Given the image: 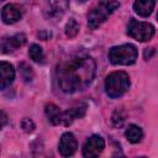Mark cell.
I'll return each instance as SVG.
<instances>
[{"label": "cell", "mask_w": 158, "mask_h": 158, "mask_svg": "<svg viewBox=\"0 0 158 158\" xmlns=\"http://www.w3.org/2000/svg\"><path fill=\"white\" fill-rule=\"evenodd\" d=\"M22 7L17 4H7L2 7L1 10V19L5 23L11 25L17 22L21 17H22Z\"/></svg>", "instance_id": "cell-8"}, {"label": "cell", "mask_w": 158, "mask_h": 158, "mask_svg": "<svg viewBox=\"0 0 158 158\" xmlns=\"http://www.w3.org/2000/svg\"><path fill=\"white\" fill-rule=\"evenodd\" d=\"M46 116L48 117L49 122L53 125H60V118H62V112L58 109L57 105L54 104H47L44 107Z\"/></svg>", "instance_id": "cell-14"}, {"label": "cell", "mask_w": 158, "mask_h": 158, "mask_svg": "<svg viewBox=\"0 0 158 158\" xmlns=\"http://www.w3.org/2000/svg\"><path fill=\"white\" fill-rule=\"evenodd\" d=\"M109 59L116 65H130L137 59V49L132 44H122L112 47L109 51Z\"/></svg>", "instance_id": "cell-4"}, {"label": "cell", "mask_w": 158, "mask_h": 158, "mask_svg": "<svg viewBox=\"0 0 158 158\" xmlns=\"http://www.w3.org/2000/svg\"><path fill=\"white\" fill-rule=\"evenodd\" d=\"M28 56L30 58L36 62V63H43L44 62V53L42 51V48L38 44H32L28 49Z\"/></svg>", "instance_id": "cell-16"}, {"label": "cell", "mask_w": 158, "mask_h": 158, "mask_svg": "<svg viewBox=\"0 0 158 158\" xmlns=\"http://www.w3.org/2000/svg\"><path fill=\"white\" fill-rule=\"evenodd\" d=\"M95 62L88 56H75L63 62L57 69V80L62 91L84 90L94 79Z\"/></svg>", "instance_id": "cell-1"}, {"label": "cell", "mask_w": 158, "mask_h": 158, "mask_svg": "<svg viewBox=\"0 0 158 158\" xmlns=\"http://www.w3.org/2000/svg\"><path fill=\"white\" fill-rule=\"evenodd\" d=\"M21 127L23 128L25 132L30 133V132L33 131V128H35V123H33V121H32L31 118H23V120L21 121Z\"/></svg>", "instance_id": "cell-20"}, {"label": "cell", "mask_w": 158, "mask_h": 158, "mask_svg": "<svg viewBox=\"0 0 158 158\" xmlns=\"http://www.w3.org/2000/svg\"><path fill=\"white\" fill-rule=\"evenodd\" d=\"M69 7V0H47V9L51 16H62Z\"/></svg>", "instance_id": "cell-12"}, {"label": "cell", "mask_w": 158, "mask_h": 158, "mask_svg": "<svg viewBox=\"0 0 158 158\" xmlns=\"http://www.w3.org/2000/svg\"><path fill=\"white\" fill-rule=\"evenodd\" d=\"M153 54H154V48H146L144 49V59L146 60L151 59Z\"/></svg>", "instance_id": "cell-22"}, {"label": "cell", "mask_w": 158, "mask_h": 158, "mask_svg": "<svg viewBox=\"0 0 158 158\" xmlns=\"http://www.w3.org/2000/svg\"><path fill=\"white\" fill-rule=\"evenodd\" d=\"M130 86V78L128 74L125 72H112L111 74L107 75L105 80V91L106 94L115 99L122 96Z\"/></svg>", "instance_id": "cell-3"}, {"label": "cell", "mask_w": 158, "mask_h": 158, "mask_svg": "<svg viewBox=\"0 0 158 158\" xmlns=\"http://www.w3.org/2000/svg\"><path fill=\"white\" fill-rule=\"evenodd\" d=\"M112 121H114L115 126H121L123 123V121H125V114H123V111L121 109H118V110L115 111V114L112 115Z\"/></svg>", "instance_id": "cell-19"}, {"label": "cell", "mask_w": 158, "mask_h": 158, "mask_svg": "<svg viewBox=\"0 0 158 158\" xmlns=\"http://www.w3.org/2000/svg\"><path fill=\"white\" fill-rule=\"evenodd\" d=\"M77 148H78V142L75 139V136L72 132L63 133L60 137V141H59V146H58L60 154L64 157H69V156L74 154Z\"/></svg>", "instance_id": "cell-7"}, {"label": "cell", "mask_w": 158, "mask_h": 158, "mask_svg": "<svg viewBox=\"0 0 158 158\" xmlns=\"http://www.w3.org/2000/svg\"><path fill=\"white\" fill-rule=\"evenodd\" d=\"M79 32V25L77 23V21L74 19H70L68 22H67V26H65V33L68 37H75Z\"/></svg>", "instance_id": "cell-17"}, {"label": "cell", "mask_w": 158, "mask_h": 158, "mask_svg": "<svg viewBox=\"0 0 158 158\" xmlns=\"http://www.w3.org/2000/svg\"><path fill=\"white\" fill-rule=\"evenodd\" d=\"M88 0H78V2H86Z\"/></svg>", "instance_id": "cell-23"}, {"label": "cell", "mask_w": 158, "mask_h": 158, "mask_svg": "<svg viewBox=\"0 0 158 158\" xmlns=\"http://www.w3.org/2000/svg\"><path fill=\"white\" fill-rule=\"evenodd\" d=\"M127 35L139 42H147L154 35V26L148 22H139L131 19L127 26Z\"/></svg>", "instance_id": "cell-5"}, {"label": "cell", "mask_w": 158, "mask_h": 158, "mask_svg": "<svg viewBox=\"0 0 158 158\" xmlns=\"http://www.w3.org/2000/svg\"><path fill=\"white\" fill-rule=\"evenodd\" d=\"M0 1H4V0H0Z\"/></svg>", "instance_id": "cell-24"}, {"label": "cell", "mask_w": 158, "mask_h": 158, "mask_svg": "<svg viewBox=\"0 0 158 158\" xmlns=\"http://www.w3.org/2000/svg\"><path fill=\"white\" fill-rule=\"evenodd\" d=\"M7 122V115L4 111H0V130L6 125Z\"/></svg>", "instance_id": "cell-21"}, {"label": "cell", "mask_w": 158, "mask_h": 158, "mask_svg": "<svg viewBox=\"0 0 158 158\" xmlns=\"http://www.w3.org/2000/svg\"><path fill=\"white\" fill-rule=\"evenodd\" d=\"M86 111V105L83 102H79L78 105L70 107L69 110L62 112V118H60V123L64 126H69L74 120L80 118L85 115Z\"/></svg>", "instance_id": "cell-9"}, {"label": "cell", "mask_w": 158, "mask_h": 158, "mask_svg": "<svg viewBox=\"0 0 158 158\" xmlns=\"http://www.w3.org/2000/svg\"><path fill=\"white\" fill-rule=\"evenodd\" d=\"M25 42H26V36L23 33H16V35H14L11 37L4 38V41L1 42V51L4 53L14 52L19 47L23 46Z\"/></svg>", "instance_id": "cell-10"}, {"label": "cell", "mask_w": 158, "mask_h": 158, "mask_svg": "<svg viewBox=\"0 0 158 158\" xmlns=\"http://www.w3.org/2000/svg\"><path fill=\"white\" fill-rule=\"evenodd\" d=\"M156 5V0H136L133 4V10L142 17H147L152 14Z\"/></svg>", "instance_id": "cell-13"}, {"label": "cell", "mask_w": 158, "mask_h": 158, "mask_svg": "<svg viewBox=\"0 0 158 158\" xmlns=\"http://www.w3.org/2000/svg\"><path fill=\"white\" fill-rule=\"evenodd\" d=\"M20 72H21L22 78L25 79V81H31L33 79V72H32V68L28 64L21 63L20 64Z\"/></svg>", "instance_id": "cell-18"}, {"label": "cell", "mask_w": 158, "mask_h": 158, "mask_svg": "<svg viewBox=\"0 0 158 158\" xmlns=\"http://www.w3.org/2000/svg\"><path fill=\"white\" fill-rule=\"evenodd\" d=\"M15 78V69L7 62H0V90L7 88Z\"/></svg>", "instance_id": "cell-11"}, {"label": "cell", "mask_w": 158, "mask_h": 158, "mask_svg": "<svg viewBox=\"0 0 158 158\" xmlns=\"http://www.w3.org/2000/svg\"><path fill=\"white\" fill-rule=\"evenodd\" d=\"M105 148V142L104 139L98 136L94 135L91 137L88 138V141L85 142L84 147H83V156L84 157H98L99 154H101V152Z\"/></svg>", "instance_id": "cell-6"}, {"label": "cell", "mask_w": 158, "mask_h": 158, "mask_svg": "<svg viewBox=\"0 0 158 158\" xmlns=\"http://www.w3.org/2000/svg\"><path fill=\"white\" fill-rule=\"evenodd\" d=\"M120 6L117 0H101L88 15V25L90 28H98L114 11Z\"/></svg>", "instance_id": "cell-2"}, {"label": "cell", "mask_w": 158, "mask_h": 158, "mask_svg": "<svg viewBox=\"0 0 158 158\" xmlns=\"http://www.w3.org/2000/svg\"><path fill=\"white\" fill-rule=\"evenodd\" d=\"M126 138L131 142V143H138L141 142L142 137H143V132L141 130V127H138L137 125H130L126 128Z\"/></svg>", "instance_id": "cell-15"}]
</instances>
